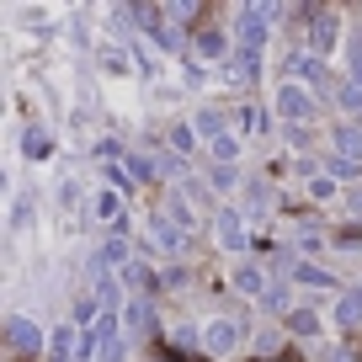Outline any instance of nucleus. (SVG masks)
Listing matches in <instances>:
<instances>
[{
  "label": "nucleus",
  "mask_w": 362,
  "mask_h": 362,
  "mask_svg": "<svg viewBox=\"0 0 362 362\" xmlns=\"http://www.w3.org/2000/svg\"><path fill=\"white\" fill-rule=\"evenodd\" d=\"M240 128L245 134H267V112L261 107H240Z\"/></svg>",
  "instance_id": "26"
},
{
  "label": "nucleus",
  "mask_w": 362,
  "mask_h": 362,
  "mask_svg": "<svg viewBox=\"0 0 362 362\" xmlns=\"http://www.w3.org/2000/svg\"><path fill=\"white\" fill-rule=\"evenodd\" d=\"M22 149H27V160H48V149H54V134H48L43 123H33L22 134Z\"/></svg>",
  "instance_id": "16"
},
{
  "label": "nucleus",
  "mask_w": 362,
  "mask_h": 362,
  "mask_svg": "<svg viewBox=\"0 0 362 362\" xmlns=\"http://www.w3.org/2000/svg\"><path fill=\"white\" fill-rule=\"evenodd\" d=\"M214 240H218L224 250H245V245H250L245 214H235V208H218V214H214Z\"/></svg>",
  "instance_id": "2"
},
{
  "label": "nucleus",
  "mask_w": 362,
  "mask_h": 362,
  "mask_svg": "<svg viewBox=\"0 0 362 362\" xmlns=\"http://www.w3.org/2000/svg\"><path fill=\"white\" fill-rule=\"evenodd\" d=\"M277 16V6H240V22H235V43L250 48V54H261V43H267V22Z\"/></svg>",
  "instance_id": "1"
},
{
  "label": "nucleus",
  "mask_w": 362,
  "mask_h": 362,
  "mask_svg": "<svg viewBox=\"0 0 362 362\" xmlns=\"http://www.w3.org/2000/svg\"><path fill=\"white\" fill-rule=\"evenodd\" d=\"M90 214L102 218V224H123V192H117V187L96 192V197H90Z\"/></svg>",
  "instance_id": "12"
},
{
  "label": "nucleus",
  "mask_w": 362,
  "mask_h": 362,
  "mask_svg": "<svg viewBox=\"0 0 362 362\" xmlns=\"http://www.w3.org/2000/svg\"><path fill=\"white\" fill-rule=\"evenodd\" d=\"M250 362H298V357H250Z\"/></svg>",
  "instance_id": "39"
},
{
  "label": "nucleus",
  "mask_w": 362,
  "mask_h": 362,
  "mask_svg": "<svg viewBox=\"0 0 362 362\" xmlns=\"http://www.w3.org/2000/svg\"><path fill=\"white\" fill-rule=\"evenodd\" d=\"M208 155L218 160V165H235L240 160V139L235 134H224V139H214V144H208Z\"/></svg>",
  "instance_id": "22"
},
{
  "label": "nucleus",
  "mask_w": 362,
  "mask_h": 362,
  "mask_svg": "<svg viewBox=\"0 0 362 362\" xmlns=\"http://www.w3.org/2000/svg\"><path fill=\"white\" fill-rule=\"evenodd\" d=\"M192 134H197V139H208V144H214V139H224V112L203 107V112L192 117Z\"/></svg>",
  "instance_id": "17"
},
{
  "label": "nucleus",
  "mask_w": 362,
  "mask_h": 362,
  "mask_svg": "<svg viewBox=\"0 0 362 362\" xmlns=\"http://www.w3.org/2000/svg\"><path fill=\"white\" fill-rule=\"evenodd\" d=\"M165 362H214V357H197V351H176V346H165Z\"/></svg>",
  "instance_id": "34"
},
{
  "label": "nucleus",
  "mask_w": 362,
  "mask_h": 362,
  "mask_svg": "<svg viewBox=\"0 0 362 362\" xmlns=\"http://www.w3.org/2000/svg\"><path fill=\"white\" fill-rule=\"evenodd\" d=\"M235 288H240V293H245V298H267V293H272L267 272H261L256 261H240V267H235Z\"/></svg>",
  "instance_id": "8"
},
{
  "label": "nucleus",
  "mask_w": 362,
  "mask_h": 362,
  "mask_svg": "<svg viewBox=\"0 0 362 362\" xmlns=\"http://www.w3.org/2000/svg\"><path fill=\"white\" fill-rule=\"evenodd\" d=\"M336 43H341L336 16H330V11H315V16H309V54H315V59H325Z\"/></svg>",
  "instance_id": "4"
},
{
  "label": "nucleus",
  "mask_w": 362,
  "mask_h": 362,
  "mask_svg": "<svg viewBox=\"0 0 362 362\" xmlns=\"http://www.w3.org/2000/svg\"><path fill=\"white\" fill-rule=\"evenodd\" d=\"M336 325L341 330H357L362 325V288H351V293L336 298Z\"/></svg>",
  "instance_id": "14"
},
{
  "label": "nucleus",
  "mask_w": 362,
  "mask_h": 362,
  "mask_svg": "<svg viewBox=\"0 0 362 362\" xmlns=\"http://www.w3.org/2000/svg\"><path fill=\"white\" fill-rule=\"evenodd\" d=\"M170 144H176L181 155H187V149H192V128H170Z\"/></svg>",
  "instance_id": "35"
},
{
  "label": "nucleus",
  "mask_w": 362,
  "mask_h": 362,
  "mask_svg": "<svg viewBox=\"0 0 362 362\" xmlns=\"http://www.w3.org/2000/svg\"><path fill=\"white\" fill-rule=\"evenodd\" d=\"M102 261H107V267H117V272H123V267H134V256H128V235L107 240V245H102Z\"/></svg>",
  "instance_id": "21"
},
{
  "label": "nucleus",
  "mask_w": 362,
  "mask_h": 362,
  "mask_svg": "<svg viewBox=\"0 0 362 362\" xmlns=\"http://www.w3.org/2000/svg\"><path fill=\"white\" fill-rule=\"evenodd\" d=\"M346 80L362 86V33H351V43H346Z\"/></svg>",
  "instance_id": "23"
},
{
  "label": "nucleus",
  "mask_w": 362,
  "mask_h": 362,
  "mask_svg": "<svg viewBox=\"0 0 362 362\" xmlns=\"http://www.w3.org/2000/svg\"><path fill=\"white\" fill-rule=\"evenodd\" d=\"M346 208H351V214H357V218H362V187H357V192H351V197H346Z\"/></svg>",
  "instance_id": "38"
},
{
  "label": "nucleus",
  "mask_w": 362,
  "mask_h": 362,
  "mask_svg": "<svg viewBox=\"0 0 362 362\" xmlns=\"http://www.w3.org/2000/svg\"><path fill=\"white\" fill-rule=\"evenodd\" d=\"M6 341H11V351H22V357L43 351V330H37L33 320H22V315H11V320H6Z\"/></svg>",
  "instance_id": "6"
},
{
  "label": "nucleus",
  "mask_w": 362,
  "mask_h": 362,
  "mask_svg": "<svg viewBox=\"0 0 362 362\" xmlns=\"http://www.w3.org/2000/svg\"><path fill=\"white\" fill-rule=\"evenodd\" d=\"M330 245H341V250H357L362 245V229L351 224V229H336V240H330Z\"/></svg>",
  "instance_id": "30"
},
{
  "label": "nucleus",
  "mask_w": 362,
  "mask_h": 362,
  "mask_svg": "<svg viewBox=\"0 0 362 362\" xmlns=\"http://www.w3.org/2000/svg\"><path fill=\"white\" fill-rule=\"evenodd\" d=\"M267 187H256V181H250V192H245V214H267Z\"/></svg>",
  "instance_id": "29"
},
{
  "label": "nucleus",
  "mask_w": 362,
  "mask_h": 362,
  "mask_svg": "<svg viewBox=\"0 0 362 362\" xmlns=\"http://www.w3.org/2000/svg\"><path fill=\"white\" fill-rule=\"evenodd\" d=\"M357 176H362V165H351V160L330 155V181H357Z\"/></svg>",
  "instance_id": "27"
},
{
  "label": "nucleus",
  "mask_w": 362,
  "mask_h": 362,
  "mask_svg": "<svg viewBox=\"0 0 362 362\" xmlns=\"http://www.w3.org/2000/svg\"><path fill=\"white\" fill-rule=\"evenodd\" d=\"M288 330H293V336H315V330H320L315 309H293V315H288Z\"/></svg>",
  "instance_id": "24"
},
{
  "label": "nucleus",
  "mask_w": 362,
  "mask_h": 362,
  "mask_svg": "<svg viewBox=\"0 0 362 362\" xmlns=\"http://www.w3.org/2000/svg\"><path fill=\"white\" fill-rule=\"evenodd\" d=\"M96 64H102L107 75H128V54H123V48H102V54H96Z\"/></svg>",
  "instance_id": "25"
},
{
  "label": "nucleus",
  "mask_w": 362,
  "mask_h": 362,
  "mask_svg": "<svg viewBox=\"0 0 362 362\" xmlns=\"http://www.w3.org/2000/svg\"><path fill=\"white\" fill-rule=\"evenodd\" d=\"M149 245H155V250H165V256H176V250L187 245V229H181L176 218L155 214V218H149Z\"/></svg>",
  "instance_id": "5"
},
{
  "label": "nucleus",
  "mask_w": 362,
  "mask_h": 362,
  "mask_svg": "<svg viewBox=\"0 0 362 362\" xmlns=\"http://www.w3.org/2000/svg\"><path fill=\"white\" fill-rule=\"evenodd\" d=\"M128 357V346H123V336H117V341H107V346H102V362H123Z\"/></svg>",
  "instance_id": "33"
},
{
  "label": "nucleus",
  "mask_w": 362,
  "mask_h": 362,
  "mask_svg": "<svg viewBox=\"0 0 362 362\" xmlns=\"http://www.w3.org/2000/svg\"><path fill=\"white\" fill-rule=\"evenodd\" d=\"M309 197H336V181H330V176H315V181H309Z\"/></svg>",
  "instance_id": "31"
},
{
  "label": "nucleus",
  "mask_w": 362,
  "mask_h": 362,
  "mask_svg": "<svg viewBox=\"0 0 362 362\" xmlns=\"http://www.w3.org/2000/svg\"><path fill=\"white\" fill-rule=\"evenodd\" d=\"M293 283H304V288H330L336 277H330L325 267H315V261H298V267H293Z\"/></svg>",
  "instance_id": "19"
},
{
  "label": "nucleus",
  "mask_w": 362,
  "mask_h": 362,
  "mask_svg": "<svg viewBox=\"0 0 362 362\" xmlns=\"http://www.w3.org/2000/svg\"><path fill=\"white\" fill-rule=\"evenodd\" d=\"M341 107H346V112H362V86H351V80H341Z\"/></svg>",
  "instance_id": "28"
},
{
  "label": "nucleus",
  "mask_w": 362,
  "mask_h": 362,
  "mask_svg": "<svg viewBox=\"0 0 362 362\" xmlns=\"http://www.w3.org/2000/svg\"><path fill=\"white\" fill-rule=\"evenodd\" d=\"M117 283H123V288H139V293H144V288H160V277H149V267H139V261H134V267L117 272Z\"/></svg>",
  "instance_id": "20"
},
{
  "label": "nucleus",
  "mask_w": 362,
  "mask_h": 362,
  "mask_svg": "<svg viewBox=\"0 0 362 362\" xmlns=\"http://www.w3.org/2000/svg\"><path fill=\"white\" fill-rule=\"evenodd\" d=\"M288 75L293 80H309V86H320V80H325V59H315V54H288Z\"/></svg>",
  "instance_id": "11"
},
{
  "label": "nucleus",
  "mask_w": 362,
  "mask_h": 362,
  "mask_svg": "<svg viewBox=\"0 0 362 362\" xmlns=\"http://www.w3.org/2000/svg\"><path fill=\"white\" fill-rule=\"evenodd\" d=\"M48 362H80V330L59 325L54 336H48Z\"/></svg>",
  "instance_id": "10"
},
{
  "label": "nucleus",
  "mask_w": 362,
  "mask_h": 362,
  "mask_svg": "<svg viewBox=\"0 0 362 362\" xmlns=\"http://www.w3.org/2000/svg\"><path fill=\"white\" fill-rule=\"evenodd\" d=\"M149 298H128V309H123V330L134 336V330H149Z\"/></svg>",
  "instance_id": "18"
},
{
  "label": "nucleus",
  "mask_w": 362,
  "mask_h": 362,
  "mask_svg": "<svg viewBox=\"0 0 362 362\" xmlns=\"http://www.w3.org/2000/svg\"><path fill=\"white\" fill-rule=\"evenodd\" d=\"M256 351H267V357H272V351H277V336H272V330H261V336H256Z\"/></svg>",
  "instance_id": "37"
},
{
  "label": "nucleus",
  "mask_w": 362,
  "mask_h": 362,
  "mask_svg": "<svg viewBox=\"0 0 362 362\" xmlns=\"http://www.w3.org/2000/svg\"><path fill=\"white\" fill-rule=\"evenodd\" d=\"M261 304H267V309H288V288H283V283H272V293L261 298Z\"/></svg>",
  "instance_id": "32"
},
{
  "label": "nucleus",
  "mask_w": 362,
  "mask_h": 362,
  "mask_svg": "<svg viewBox=\"0 0 362 362\" xmlns=\"http://www.w3.org/2000/svg\"><path fill=\"white\" fill-rule=\"evenodd\" d=\"M277 112H283L288 123L298 128V123H309V117H315V96H309V90L298 86V80H288V86L277 90Z\"/></svg>",
  "instance_id": "3"
},
{
  "label": "nucleus",
  "mask_w": 362,
  "mask_h": 362,
  "mask_svg": "<svg viewBox=\"0 0 362 362\" xmlns=\"http://www.w3.org/2000/svg\"><path fill=\"white\" fill-rule=\"evenodd\" d=\"M181 283H187V272H181V267H170V272H160V288H181Z\"/></svg>",
  "instance_id": "36"
},
{
  "label": "nucleus",
  "mask_w": 362,
  "mask_h": 362,
  "mask_svg": "<svg viewBox=\"0 0 362 362\" xmlns=\"http://www.w3.org/2000/svg\"><path fill=\"white\" fill-rule=\"evenodd\" d=\"M256 75H261V54H250V48H235V54H229V80L250 86Z\"/></svg>",
  "instance_id": "13"
},
{
  "label": "nucleus",
  "mask_w": 362,
  "mask_h": 362,
  "mask_svg": "<svg viewBox=\"0 0 362 362\" xmlns=\"http://www.w3.org/2000/svg\"><path fill=\"white\" fill-rule=\"evenodd\" d=\"M192 43H197V54H203V59H224L229 54V37L218 33V27H197Z\"/></svg>",
  "instance_id": "15"
},
{
  "label": "nucleus",
  "mask_w": 362,
  "mask_h": 362,
  "mask_svg": "<svg viewBox=\"0 0 362 362\" xmlns=\"http://www.w3.org/2000/svg\"><path fill=\"white\" fill-rule=\"evenodd\" d=\"M330 144H336V155H341V160L362 165V123H341L336 134H330Z\"/></svg>",
  "instance_id": "9"
},
{
  "label": "nucleus",
  "mask_w": 362,
  "mask_h": 362,
  "mask_svg": "<svg viewBox=\"0 0 362 362\" xmlns=\"http://www.w3.org/2000/svg\"><path fill=\"white\" fill-rule=\"evenodd\" d=\"M240 341H245V330H240L235 320H214V325H203V346L214 351V357H224V351H235Z\"/></svg>",
  "instance_id": "7"
}]
</instances>
